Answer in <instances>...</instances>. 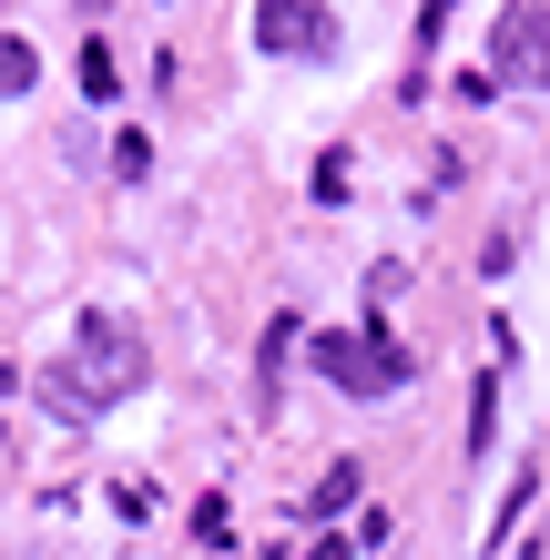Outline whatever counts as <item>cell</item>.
<instances>
[{"label":"cell","instance_id":"cell-1","mask_svg":"<svg viewBox=\"0 0 550 560\" xmlns=\"http://www.w3.org/2000/svg\"><path fill=\"white\" fill-rule=\"evenodd\" d=\"M153 377V357H143V337L122 316H82V337L42 368V398L61 408V418H103V408H122L133 387Z\"/></svg>","mask_w":550,"mask_h":560},{"label":"cell","instance_id":"cell-2","mask_svg":"<svg viewBox=\"0 0 550 560\" xmlns=\"http://www.w3.org/2000/svg\"><path fill=\"white\" fill-rule=\"evenodd\" d=\"M316 377L347 387V398H387V387H408V347L387 337V326H358V337H316Z\"/></svg>","mask_w":550,"mask_h":560},{"label":"cell","instance_id":"cell-3","mask_svg":"<svg viewBox=\"0 0 550 560\" xmlns=\"http://www.w3.org/2000/svg\"><path fill=\"white\" fill-rule=\"evenodd\" d=\"M490 82L550 92V11H540V0H510V11H500V31H490Z\"/></svg>","mask_w":550,"mask_h":560},{"label":"cell","instance_id":"cell-4","mask_svg":"<svg viewBox=\"0 0 550 560\" xmlns=\"http://www.w3.org/2000/svg\"><path fill=\"white\" fill-rule=\"evenodd\" d=\"M255 42H266L276 61H327L337 21H327V0H255Z\"/></svg>","mask_w":550,"mask_h":560},{"label":"cell","instance_id":"cell-5","mask_svg":"<svg viewBox=\"0 0 550 560\" xmlns=\"http://www.w3.org/2000/svg\"><path fill=\"white\" fill-rule=\"evenodd\" d=\"M347 500H358V469H347V458H337V469L316 479V500H306V520H327V510H347Z\"/></svg>","mask_w":550,"mask_h":560},{"label":"cell","instance_id":"cell-6","mask_svg":"<svg viewBox=\"0 0 550 560\" xmlns=\"http://www.w3.org/2000/svg\"><path fill=\"white\" fill-rule=\"evenodd\" d=\"M82 92H92V103H113V92H122V82H113V51H103V42H82Z\"/></svg>","mask_w":550,"mask_h":560},{"label":"cell","instance_id":"cell-7","mask_svg":"<svg viewBox=\"0 0 550 560\" xmlns=\"http://www.w3.org/2000/svg\"><path fill=\"white\" fill-rule=\"evenodd\" d=\"M0 92H31V51L21 42H0Z\"/></svg>","mask_w":550,"mask_h":560},{"label":"cell","instance_id":"cell-8","mask_svg":"<svg viewBox=\"0 0 550 560\" xmlns=\"http://www.w3.org/2000/svg\"><path fill=\"white\" fill-rule=\"evenodd\" d=\"M306 560H347V540H316V550H306Z\"/></svg>","mask_w":550,"mask_h":560}]
</instances>
